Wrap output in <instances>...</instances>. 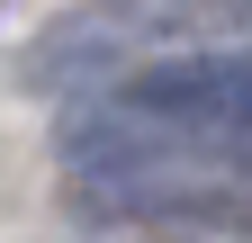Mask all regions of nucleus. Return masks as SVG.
I'll use <instances>...</instances> for the list:
<instances>
[{"label":"nucleus","mask_w":252,"mask_h":243,"mask_svg":"<svg viewBox=\"0 0 252 243\" xmlns=\"http://www.w3.org/2000/svg\"><path fill=\"white\" fill-rule=\"evenodd\" d=\"M234 36H252V0H90L36 36L27 72L45 90L90 99L144 63H171V54H225Z\"/></svg>","instance_id":"obj_2"},{"label":"nucleus","mask_w":252,"mask_h":243,"mask_svg":"<svg viewBox=\"0 0 252 243\" xmlns=\"http://www.w3.org/2000/svg\"><path fill=\"white\" fill-rule=\"evenodd\" d=\"M99 243H252V198L180 207V216H126V225H99Z\"/></svg>","instance_id":"obj_3"},{"label":"nucleus","mask_w":252,"mask_h":243,"mask_svg":"<svg viewBox=\"0 0 252 243\" xmlns=\"http://www.w3.org/2000/svg\"><path fill=\"white\" fill-rule=\"evenodd\" d=\"M63 180L90 225L252 198V54H171L72 99Z\"/></svg>","instance_id":"obj_1"}]
</instances>
